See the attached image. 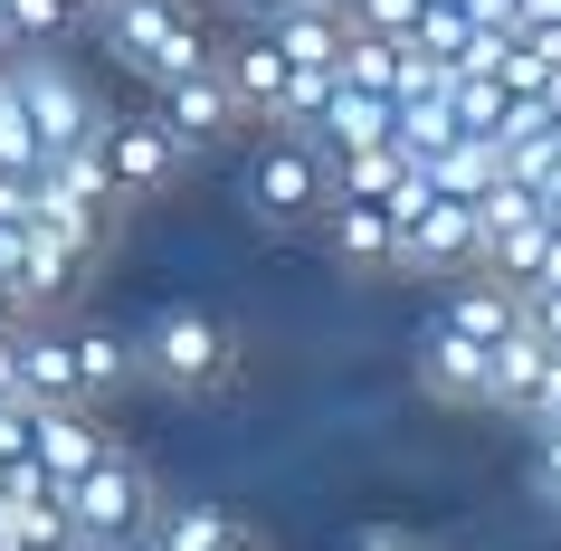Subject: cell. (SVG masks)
I'll use <instances>...</instances> for the list:
<instances>
[{
    "label": "cell",
    "mask_w": 561,
    "mask_h": 551,
    "mask_svg": "<svg viewBox=\"0 0 561 551\" xmlns=\"http://www.w3.org/2000/svg\"><path fill=\"white\" fill-rule=\"evenodd\" d=\"M95 30H105V58L134 67L144 87H162V77H181V67H201L219 48L209 20H201V0H105Z\"/></svg>",
    "instance_id": "1"
},
{
    "label": "cell",
    "mask_w": 561,
    "mask_h": 551,
    "mask_svg": "<svg viewBox=\"0 0 561 551\" xmlns=\"http://www.w3.org/2000/svg\"><path fill=\"white\" fill-rule=\"evenodd\" d=\"M324 200H333V152L296 124H266V144L248 152V209L266 229H305V219H324Z\"/></svg>",
    "instance_id": "2"
},
{
    "label": "cell",
    "mask_w": 561,
    "mask_h": 551,
    "mask_svg": "<svg viewBox=\"0 0 561 551\" xmlns=\"http://www.w3.org/2000/svg\"><path fill=\"white\" fill-rule=\"evenodd\" d=\"M10 95H20V115H30L38 152H67V144H95V124H105V105L87 95V77L67 58H48V48H10Z\"/></svg>",
    "instance_id": "3"
},
{
    "label": "cell",
    "mask_w": 561,
    "mask_h": 551,
    "mask_svg": "<svg viewBox=\"0 0 561 551\" xmlns=\"http://www.w3.org/2000/svg\"><path fill=\"white\" fill-rule=\"evenodd\" d=\"M134 361H144L152 380H172V390H219L229 361H238V343H229V323L172 305V314H152V333L134 343Z\"/></svg>",
    "instance_id": "4"
},
{
    "label": "cell",
    "mask_w": 561,
    "mask_h": 551,
    "mask_svg": "<svg viewBox=\"0 0 561 551\" xmlns=\"http://www.w3.org/2000/svg\"><path fill=\"white\" fill-rule=\"evenodd\" d=\"M95 162H105V181H115V200H152V191H172V181H181L191 152L172 144V124H162V115H105V124H95Z\"/></svg>",
    "instance_id": "5"
},
{
    "label": "cell",
    "mask_w": 561,
    "mask_h": 551,
    "mask_svg": "<svg viewBox=\"0 0 561 551\" xmlns=\"http://www.w3.org/2000/svg\"><path fill=\"white\" fill-rule=\"evenodd\" d=\"M152 115L172 124V144L181 152H219L238 134V95H229V77H219V48H209L201 67H181V77H162V87H152Z\"/></svg>",
    "instance_id": "6"
},
{
    "label": "cell",
    "mask_w": 561,
    "mask_h": 551,
    "mask_svg": "<svg viewBox=\"0 0 561 551\" xmlns=\"http://www.w3.org/2000/svg\"><path fill=\"white\" fill-rule=\"evenodd\" d=\"M67 523H77V542H115V532L152 523V485H144V466L95 457L87 475H67Z\"/></svg>",
    "instance_id": "7"
},
{
    "label": "cell",
    "mask_w": 561,
    "mask_h": 551,
    "mask_svg": "<svg viewBox=\"0 0 561 551\" xmlns=\"http://www.w3.org/2000/svg\"><path fill=\"white\" fill-rule=\"evenodd\" d=\"M390 266H410V276H467L476 266V209L447 200V191H428V200L400 219V257Z\"/></svg>",
    "instance_id": "8"
},
{
    "label": "cell",
    "mask_w": 561,
    "mask_h": 551,
    "mask_svg": "<svg viewBox=\"0 0 561 551\" xmlns=\"http://www.w3.org/2000/svg\"><path fill=\"white\" fill-rule=\"evenodd\" d=\"M219 77H229L238 115L248 124H286V87H296V67H286V48L266 38V20H248V30L219 48Z\"/></svg>",
    "instance_id": "9"
},
{
    "label": "cell",
    "mask_w": 561,
    "mask_h": 551,
    "mask_svg": "<svg viewBox=\"0 0 561 551\" xmlns=\"http://www.w3.org/2000/svg\"><path fill=\"white\" fill-rule=\"evenodd\" d=\"M95 457H115V428H105V418H95L87 400L30 409V466L48 475V485H67V475H87Z\"/></svg>",
    "instance_id": "10"
},
{
    "label": "cell",
    "mask_w": 561,
    "mask_h": 551,
    "mask_svg": "<svg viewBox=\"0 0 561 551\" xmlns=\"http://www.w3.org/2000/svg\"><path fill=\"white\" fill-rule=\"evenodd\" d=\"M552 390V343L533 333V323H514L495 352H485V400L476 409H504V418H533V400Z\"/></svg>",
    "instance_id": "11"
},
{
    "label": "cell",
    "mask_w": 561,
    "mask_h": 551,
    "mask_svg": "<svg viewBox=\"0 0 561 551\" xmlns=\"http://www.w3.org/2000/svg\"><path fill=\"white\" fill-rule=\"evenodd\" d=\"M419 390L447 400V409H476L485 400V343H467V333H447L428 314V333H419Z\"/></svg>",
    "instance_id": "12"
},
{
    "label": "cell",
    "mask_w": 561,
    "mask_h": 551,
    "mask_svg": "<svg viewBox=\"0 0 561 551\" xmlns=\"http://www.w3.org/2000/svg\"><path fill=\"white\" fill-rule=\"evenodd\" d=\"M343 30H353V20H343L333 0H296V10H276V20H266V38L286 48L296 77H333V67H343Z\"/></svg>",
    "instance_id": "13"
},
{
    "label": "cell",
    "mask_w": 561,
    "mask_h": 551,
    "mask_svg": "<svg viewBox=\"0 0 561 551\" xmlns=\"http://www.w3.org/2000/svg\"><path fill=\"white\" fill-rule=\"evenodd\" d=\"M438 323H447V333H467V343H485V352H495L504 333L524 323V295L504 286V276H485V266H467V286H447Z\"/></svg>",
    "instance_id": "14"
},
{
    "label": "cell",
    "mask_w": 561,
    "mask_h": 551,
    "mask_svg": "<svg viewBox=\"0 0 561 551\" xmlns=\"http://www.w3.org/2000/svg\"><path fill=\"white\" fill-rule=\"evenodd\" d=\"M324 248H333V266H390L400 257V219L381 200H324Z\"/></svg>",
    "instance_id": "15"
},
{
    "label": "cell",
    "mask_w": 561,
    "mask_h": 551,
    "mask_svg": "<svg viewBox=\"0 0 561 551\" xmlns=\"http://www.w3.org/2000/svg\"><path fill=\"white\" fill-rule=\"evenodd\" d=\"M324 152H362V144H390V95H371V87H343L333 77V95L314 105V124H305Z\"/></svg>",
    "instance_id": "16"
},
{
    "label": "cell",
    "mask_w": 561,
    "mask_h": 551,
    "mask_svg": "<svg viewBox=\"0 0 561 551\" xmlns=\"http://www.w3.org/2000/svg\"><path fill=\"white\" fill-rule=\"evenodd\" d=\"M20 400H30V409L87 400V390H77V352H67V333H38V323H20Z\"/></svg>",
    "instance_id": "17"
},
{
    "label": "cell",
    "mask_w": 561,
    "mask_h": 551,
    "mask_svg": "<svg viewBox=\"0 0 561 551\" xmlns=\"http://www.w3.org/2000/svg\"><path fill=\"white\" fill-rule=\"evenodd\" d=\"M67 352H77V390H87V409H95V400H115L124 380L144 371V361H134V343H124L115 323H87V333H67Z\"/></svg>",
    "instance_id": "18"
},
{
    "label": "cell",
    "mask_w": 561,
    "mask_h": 551,
    "mask_svg": "<svg viewBox=\"0 0 561 551\" xmlns=\"http://www.w3.org/2000/svg\"><path fill=\"white\" fill-rule=\"evenodd\" d=\"M343 87H371V95H400L410 77V38H381V30H343Z\"/></svg>",
    "instance_id": "19"
},
{
    "label": "cell",
    "mask_w": 561,
    "mask_h": 551,
    "mask_svg": "<svg viewBox=\"0 0 561 551\" xmlns=\"http://www.w3.org/2000/svg\"><path fill=\"white\" fill-rule=\"evenodd\" d=\"M58 30H77L67 0H0V38L10 48H58Z\"/></svg>",
    "instance_id": "20"
},
{
    "label": "cell",
    "mask_w": 561,
    "mask_h": 551,
    "mask_svg": "<svg viewBox=\"0 0 561 551\" xmlns=\"http://www.w3.org/2000/svg\"><path fill=\"white\" fill-rule=\"evenodd\" d=\"M219 523H229V504H191V514L152 523V532H162V542H172V551H209V542H219Z\"/></svg>",
    "instance_id": "21"
},
{
    "label": "cell",
    "mask_w": 561,
    "mask_h": 551,
    "mask_svg": "<svg viewBox=\"0 0 561 551\" xmlns=\"http://www.w3.org/2000/svg\"><path fill=\"white\" fill-rule=\"evenodd\" d=\"M343 20H353V30H381V38H410L419 0H343Z\"/></svg>",
    "instance_id": "22"
},
{
    "label": "cell",
    "mask_w": 561,
    "mask_h": 551,
    "mask_svg": "<svg viewBox=\"0 0 561 551\" xmlns=\"http://www.w3.org/2000/svg\"><path fill=\"white\" fill-rule=\"evenodd\" d=\"M533 485L542 504H561V428H533Z\"/></svg>",
    "instance_id": "23"
},
{
    "label": "cell",
    "mask_w": 561,
    "mask_h": 551,
    "mask_svg": "<svg viewBox=\"0 0 561 551\" xmlns=\"http://www.w3.org/2000/svg\"><path fill=\"white\" fill-rule=\"evenodd\" d=\"M0 400H20V323H0Z\"/></svg>",
    "instance_id": "24"
},
{
    "label": "cell",
    "mask_w": 561,
    "mask_h": 551,
    "mask_svg": "<svg viewBox=\"0 0 561 551\" xmlns=\"http://www.w3.org/2000/svg\"><path fill=\"white\" fill-rule=\"evenodd\" d=\"M353 551H419V542H410V532H400V523H371V532H362Z\"/></svg>",
    "instance_id": "25"
},
{
    "label": "cell",
    "mask_w": 561,
    "mask_h": 551,
    "mask_svg": "<svg viewBox=\"0 0 561 551\" xmlns=\"http://www.w3.org/2000/svg\"><path fill=\"white\" fill-rule=\"evenodd\" d=\"M209 551H266V542H257V532H248V523L229 514V523H219V542H209Z\"/></svg>",
    "instance_id": "26"
},
{
    "label": "cell",
    "mask_w": 561,
    "mask_h": 551,
    "mask_svg": "<svg viewBox=\"0 0 561 551\" xmlns=\"http://www.w3.org/2000/svg\"><path fill=\"white\" fill-rule=\"evenodd\" d=\"M238 10H248V20H276V10H296V0H238Z\"/></svg>",
    "instance_id": "27"
},
{
    "label": "cell",
    "mask_w": 561,
    "mask_h": 551,
    "mask_svg": "<svg viewBox=\"0 0 561 551\" xmlns=\"http://www.w3.org/2000/svg\"><path fill=\"white\" fill-rule=\"evenodd\" d=\"M67 10H77V20H95V10H105V0H67Z\"/></svg>",
    "instance_id": "28"
}]
</instances>
